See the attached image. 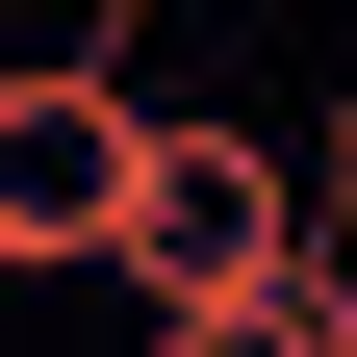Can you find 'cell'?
<instances>
[{
    "instance_id": "2",
    "label": "cell",
    "mask_w": 357,
    "mask_h": 357,
    "mask_svg": "<svg viewBox=\"0 0 357 357\" xmlns=\"http://www.w3.org/2000/svg\"><path fill=\"white\" fill-rule=\"evenodd\" d=\"M128 153H153V77L128 52H0V281H102Z\"/></svg>"
},
{
    "instance_id": "1",
    "label": "cell",
    "mask_w": 357,
    "mask_h": 357,
    "mask_svg": "<svg viewBox=\"0 0 357 357\" xmlns=\"http://www.w3.org/2000/svg\"><path fill=\"white\" fill-rule=\"evenodd\" d=\"M281 255H306V153H281L255 102H153V153H128V230H102V281L153 306L178 357H255Z\"/></svg>"
}]
</instances>
